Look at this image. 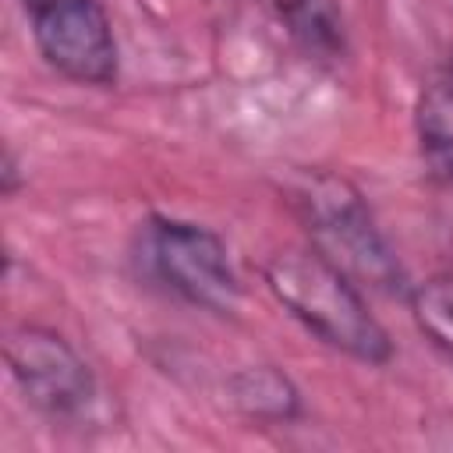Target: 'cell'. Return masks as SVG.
<instances>
[{"label": "cell", "instance_id": "obj_1", "mask_svg": "<svg viewBox=\"0 0 453 453\" xmlns=\"http://www.w3.org/2000/svg\"><path fill=\"white\" fill-rule=\"evenodd\" d=\"M262 280L276 304L319 343L365 365H386L393 357V340L372 315L361 283L350 280L322 251L283 248L265 258Z\"/></svg>", "mask_w": 453, "mask_h": 453}, {"label": "cell", "instance_id": "obj_2", "mask_svg": "<svg viewBox=\"0 0 453 453\" xmlns=\"http://www.w3.org/2000/svg\"><path fill=\"white\" fill-rule=\"evenodd\" d=\"M287 195L315 251L361 287L407 297V273L354 180L333 170H311L290 180Z\"/></svg>", "mask_w": 453, "mask_h": 453}, {"label": "cell", "instance_id": "obj_3", "mask_svg": "<svg viewBox=\"0 0 453 453\" xmlns=\"http://www.w3.org/2000/svg\"><path fill=\"white\" fill-rule=\"evenodd\" d=\"M131 258L145 283L180 304L230 315L241 301V280L230 265L226 241L202 223L152 212L138 223Z\"/></svg>", "mask_w": 453, "mask_h": 453}, {"label": "cell", "instance_id": "obj_4", "mask_svg": "<svg viewBox=\"0 0 453 453\" xmlns=\"http://www.w3.org/2000/svg\"><path fill=\"white\" fill-rule=\"evenodd\" d=\"M4 361L28 407L53 421H74L96 400V375L88 361L74 350L64 333L50 326H11L4 340Z\"/></svg>", "mask_w": 453, "mask_h": 453}, {"label": "cell", "instance_id": "obj_5", "mask_svg": "<svg viewBox=\"0 0 453 453\" xmlns=\"http://www.w3.org/2000/svg\"><path fill=\"white\" fill-rule=\"evenodd\" d=\"M39 57L67 81L110 88L120 53L103 0H18Z\"/></svg>", "mask_w": 453, "mask_h": 453}, {"label": "cell", "instance_id": "obj_6", "mask_svg": "<svg viewBox=\"0 0 453 453\" xmlns=\"http://www.w3.org/2000/svg\"><path fill=\"white\" fill-rule=\"evenodd\" d=\"M294 46L319 64L347 57V18L340 0H269Z\"/></svg>", "mask_w": 453, "mask_h": 453}, {"label": "cell", "instance_id": "obj_7", "mask_svg": "<svg viewBox=\"0 0 453 453\" xmlns=\"http://www.w3.org/2000/svg\"><path fill=\"white\" fill-rule=\"evenodd\" d=\"M414 138L428 177L453 184V71L421 85L414 103Z\"/></svg>", "mask_w": 453, "mask_h": 453}, {"label": "cell", "instance_id": "obj_8", "mask_svg": "<svg viewBox=\"0 0 453 453\" xmlns=\"http://www.w3.org/2000/svg\"><path fill=\"white\" fill-rule=\"evenodd\" d=\"M226 400L251 421L287 425L301 418V393L276 365H248L226 379Z\"/></svg>", "mask_w": 453, "mask_h": 453}, {"label": "cell", "instance_id": "obj_9", "mask_svg": "<svg viewBox=\"0 0 453 453\" xmlns=\"http://www.w3.org/2000/svg\"><path fill=\"white\" fill-rule=\"evenodd\" d=\"M407 304L421 336L453 361V273H435L407 290Z\"/></svg>", "mask_w": 453, "mask_h": 453}, {"label": "cell", "instance_id": "obj_10", "mask_svg": "<svg viewBox=\"0 0 453 453\" xmlns=\"http://www.w3.org/2000/svg\"><path fill=\"white\" fill-rule=\"evenodd\" d=\"M0 188H4V195H14V191L21 188V166H18V156H14V149H11V145L4 149V170H0Z\"/></svg>", "mask_w": 453, "mask_h": 453}]
</instances>
